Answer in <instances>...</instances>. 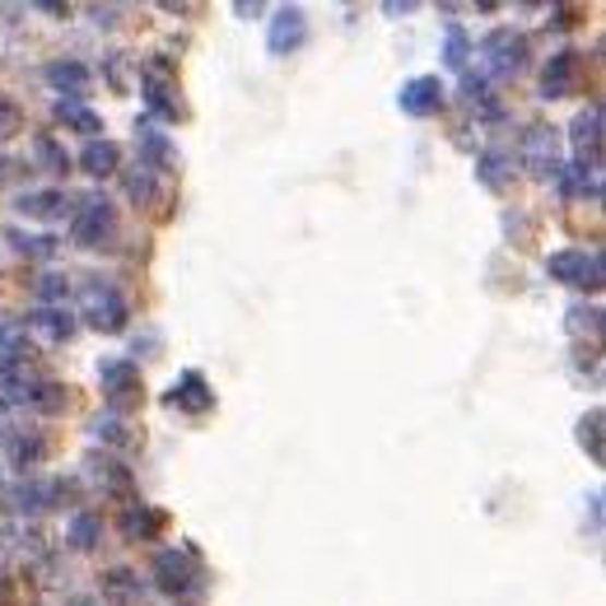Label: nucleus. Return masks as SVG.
<instances>
[{
    "instance_id": "16",
    "label": "nucleus",
    "mask_w": 606,
    "mask_h": 606,
    "mask_svg": "<svg viewBox=\"0 0 606 606\" xmlns=\"http://www.w3.org/2000/svg\"><path fill=\"white\" fill-rule=\"evenodd\" d=\"M164 509H154V504H141V499H131L127 509H121L117 518V532L127 536V542H154V536L164 532Z\"/></svg>"
},
{
    "instance_id": "42",
    "label": "nucleus",
    "mask_w": 606,
    "mask_h": 606,
    "mask_svg": "<svg viewBox=\"0 0 606 606\" xmlns=\"http://www.w3.org/2000/svg\"><path fill=\"white\" fill-rule=\"evenodd\" d=\"M569 24H574V10H569V5H556V28H569Z\"/></svg>"
},
{
    "instance_id": "23",
    "label": "nucleus",
    "mask_w": 606,
    "mask_h": 606,
    "mask_svg": "<svg viewBox=\"0 0 606 606\" xmlns=\"http://www.w3.org/2000/svg\"><path fill=\"white\" fill-rule=\"evenodd\" d=\"M476 182L485 187V192H509V187H513V154L480 150L476 154Z\"/></svg>"
},
{
    "instance_id": "22",
    "label": "nucleus",
    "mask_w": 606,
    "mask_h": 606,
    "mask_svg": "<svg viewBox=\"0 0 606 606\" xmlns=\"http://www.w3.org/2000/svg\"><path fill=\"white\" fill-rule=\"evenodd\" d=\"M90 178H112V173H121V145L108 141V135H98V141H84L80 159H75Z\"/></svg>"
},
{
    "instance_id": "33",
    "label": "nucleus",
    "mask_w": 606,
    "mask_h": 606,
    "mask_svg": "<svg viewBox=\"0 0 606 606\" xmlns=\"http://www.w3.org/2000/svg\"><path fill=\"white\" fill-rule=\"evenodd\" d=\"M466 57H472V38H466V28L448 24V33H443V66H448V71H466Z\"/></svg>"
},
{
    "instance_id": "2",
    "label": "nucleus",
    "mask_w": 606,
    "mask_h": 606,
    "mask_svg": "<svg viewBox=\"0 0 606 606\" xmlns=\"http://www.w3.org/2000/svg\"><path fill=\"white\" fill-rule=\"evenodd\" d=\"M117 205L103 197V192H90L84 201L71 205V238L80 248H112L117 238Z\"/></svg>"
},
{
    "instance_id": "19",
    "label": "nucleus",
    "mask_w": 606,
    "mask_h": 606,
    "mask_svg": "<svg viewBox=\"0 0 606 606\" xmlns=\"http://www.w3.org/2000/svg\"><path fill=\"white\" fill-rule=\"evenodd\" d=\"M14 211H20L24 219H66L71 215V197L61 192V187H38V192H24L20 201H14Z\"/></svg>"
},
{
    "instance_id": "34",
    "label": "nucleus",
    "mask_w": 606,
    "mask_h": 606,
    "mask_svg": "<svg viewBox=\"0 0 606 606\" xmlns=\"http://www.w3.org/2000/svg\"><path fill=\"white\" fill-rule=\"evenodd\" d=\"M33 159H38L47 173H71V154H66L57 141H51V135H33Z\"/></svg>"
},
{
    "instance_id": "14",
    "label": "nucleus",
    "mask_w": 606,
    "mask_h": 606,
    "mask_svg": "<svg viewBox=\"0 0 606 606\" xmlns=\"http://www.w3.org/2000/svg\"><path fill=\"white\" fill-rule=\"evenodd\" d=\"M24 332H33L43 345H71L75 332H80V322H75V313H66V308H43V304H38V308L28 313Z\"/></svg>"
},
{
    "instance_id": "35",
    "label": "nucleus",
    "mask_w": 606,
    "mask_h": 606,
    "mask_svg": "<svg viewBox=\"0 0 606 606\" xmlns=\"http://www.w3.org/2000/svg\"><path fill=\"white\" fill-rule=\"evenodd\" d=\"M24 345H28L24 322L0 313V359H24Z\"/></svg>"
},
{
    "instance_id": "15",
    "label": "nucleus",
    "mask_w": 606,
    "mask_h": 606,
    "mask_svg": "<svg viewBox=\"0 0 606 606\" xmlns=\"http://www.w3.org/2000/svg\"><path fill=\"white\" fill-rule=\"evenodd\" d=\"M574 84H579V51L574 47L550 51L542 66V98H565L574 94Z\"/></svg>"
},
{
    "instance_id": "12",
    "label": "nucleus",
    "mask_w": 606,
    "mask_h": 606,
    "mask_svg": "<svg viewBox=\"0 0 606 606\" xmlns=\"http://www.w3.org/2000/svg\"><path fill=\"white\" fill-rule=\"evenodd\" d=\"M308 38V14L299 5H281L271 14L266 24V47L275 51V57H289V51H299Z\"/></svg>"
},
{
    "instance_id": "41",
    "label": "nucleus",
    "mask_w": 606,
    "mask_h": 606,
    "mask_svg": "<svg viewBox=\"0 0 606 606\" xmlns=\"http://www.w3.org/2000/svg\"><path fill=\"white\" fill-rule=\"evenodd\" d=\"M415 0H383V14H411Z\"/></svg>"
},
{
    "instance_id": "31",
    "label": "nucleus",
    "mask_w": 606,
    "mask_h": 606,
    "mask_svg": "<svg viewBox=\"0 0 606 606\" xmlns=\"http://www.w3.org/2000/svg\"><path fill=\"white\" fill-rule=\"evenodd\" d=\"M5 238L14 242V252L38 257V262H47V257H57V252H61V238H51V234H20V229H10Z\"/></svg>"
},
{
    "instance_id": "40",
    "label": "nucleus",
    "mask_w": 606,
    "mask_h": 606,
    "mask_svg": "<svg viewBox=\"0 0 606 606\" xmlns=\"http://www.w3.org/2000/svg\"><path fill=\"white\" fill-rule=\"evenodd\" d=\"M20 173H24V164H20V159H10V154H0V187H5L10 178H20Z\"/></svg>"
},
{
    "instance_id": "29",
    "label": "nucleus",
    "mask_w": 606,
    "mask_h": 606,
    "mask_svg": "<svg viewBox=\"0 0 606 606\" xmlns=\"http://www.w3.org/2000/svg\"><path fill=\"white\" fill-rule=\"evenodd\" d=\"M98 542H103V518L98 513H75L71 523H66V546L80 550V556H90Z\"/></svg>"
},
{
    "instance_id": "30",
    "label": "nucleus",
    "mask_w": 606,
    "mask_h": 606,
    "mask_svg": "<svg viewBox=\"0 0 606 606\" xmlns=\"http://www.w3.org/2000/svg\"><path fill=\"white\" fill-rule=\"evenodd\" d=\"M121 187H127V197L135 205H154V201H159V173H150L145 164L121 168Z\"/></svg>"
},
{
    "instance_id": "27",
    "label": "nucleus",
    "mask_w": 606,
    "mask_h": 606,
    "mask_svg": "<svg viewBox=\"0 0 606 606\" xmlns=\"http://www.w3.org/2000/svg\"><path fill=\"white\" fill-rule=\"evenodd\" d=\"M462 103L476 108L480 117H495L499 103H495V90H490V75L485 71H462Z\"/></svg>"
},
{
    "instance_id": "24",
    "label": "nucleus",
    "mask_w": 606,
    "mask_h": 606,
    "mask_svg": "<svg viewBox=\"0 0 606 606\" xmlns=\"http://www.w3.org/2000/svg\"><path fill=\"white\" fill-rule=\"evenodd\" d=\"M178 94V84H173L164 75V66H150L145 71V103H150V112H159V117H178L182 112V103L173 98Z\"/></svg>"
},
{
    "instance_id": "7",
    "label": "nucleus",
    "mask_w": 606,
    "mask_h": 606,
    "mask_svg": "<svg viewBox=\"0 0 606 606\" xmlns=\"http://www.w3.org/2000/svg\"><path fill=\"white\" fill-rule=\"evenodd\" d=\"M66 499H71V485H66V480H20V485H14V490L5 495V504H10V513L28 518V513L61 509Z\"/></svg>"
},
{
    "instance_id": "10",
    "label": "nucleus",
    "mask_w": 606,
    "mask_h": 606,
    "mask_svg": "<svg viewBox=\"0 0 606 606\" xmlns=\"http://www.w3.org/2000/svg\"><path fill=\"white\" fill-rule=\"evenodd\" d=\"M164 406L182 411V415H205V411H215V392L205 383V373L187 369V373H178V383L164 392Z\"/></svg>"
},
{
    "instance_id": "9",
    "label": "nucleus",
    "mask_w": 606,
    "mask_h": 606,
    "mask_svg": "<svg viewBox=\"0 0 606 606\" xmlns=\"http://www.w3.org/2000/svg\"><path fill=\"white\" fill-rule=\"evenodd\" d=\"M150 574H154V583L164 587V593H173V597H187V593H197V565H192V556L187 550H159L154 556V565H150Z\"/></svg>"
},
{
    "instance_id": "20",
    "label": "nucleus",
    "mask_w": 606,
    "mask_h": 606,
    "mask_svg": "<svg viewBox=\"0 0 606 606\" xmlns=\"http://www.w3.org/2000/svg\"><path fill=\"white\" fill-rule=\"evenodd\" d=\"M98 593L108 597L112 606H141L145 602V579L135 574V569H127V565H112L108 574H103Z\"/></svg>"
},
{
    "instance_id": "3",
    "label": "nucleus",
    "mask_w": 606,
    "mask_h": 606,
    "mask_svg": "<svg viewBox=\"0 0 606 606\" xmlns=\"http://www.w3.org/2000/svg\"><path fill=\"white\" fill-rule=\"evenodd\" d=\"M480 57H485V75H523L532 61L527 33H518L513 24H499L480 38Z\"/></svg>"
},
{
    "instance_id": "21",
    "label": "nucleus",
    "mask_w": 606,
    "mask_h": 606,
    "mask_svg": "<svg viewBox=\"0 0 606 606\" xmlns=\"http://www.w3.org/2000/svg\"><path fill=\"white\" fill-rule=\"evenodd\" d=\"M5 462L14 466V472H33V466L47 462V439L33 435V429H14V435L5 439Z\"/></svg>"
},
{
    "instance_id": "37",
    "label": "nucleus",
    "mask_w": 606,
    "mask_h": 606,
    "mask_svg": "<svg viewBox=\"0 0 606 606\" xmlns=\"http://www.w3.org/2000/svg\"><path fill=\"white\" fill-rule=\"evenodd\" d=\"M569 326H574V332L579 336H602V308L597 304H574V308H569Z\"/></svg>"
},
{
    "instance_id": "18",
    "label": "nucleus",
    "mask_w": 606,
    "mask_h": 606,
    "mask_svg": "<svg viewBox=\"0 0 606 606\" xmlns=\"http://www.w3.org/2000/svg\"><path fill=\"white\" fill-rule=\"evenodd\" d=\"M47 84L57 94H66V98H84L90 94V84H94V71L84 61H75V57H61V61H47Z\"/></svg>"
},
{
    "instance_id": "26",
    "label": "nucleus",
    "mask_w": 606,
    "mask_h": 606,
    "mask_svg": "<svg viewBox=\"0 0 606 606\" xmlns=\"http://www.w3.org/2000/svg\"><path fill=\"white\" fill-rule=\"evenodd\" d=\"M579 448L587 458H593V466L606 462V411L593 406V411H583L579 415Z\"/></svg>"
},
{
    "instance_id": "13",
    "label": "nucleus",
    "mask_w": 606,
    "mask_h": 606,
    "mask_svg": "<svg viewBox=\"0 0 606 606\" xmlns=\"http://www.w3.org/2000/svg\"><path fill=\"white\" fill-rule=\"evenodd\" d=\"M84 476L94 480V490L112 495V499H131V490H135L131 466L117 462V458H108V453H90V458H84Z\"/></svg>"
},
{
    "instance_id": "1",
    "label": "nucleus",
    "mask_w": 606,
    "mask_h": 606,
    "mask_svg": "<svg viewBox=\"0 0 606 606\" xmlns=\"http://www.w3.org/2000/svg\"><path fill=\"white\" fill-rule=\"evenodd\" d=\"M80 318L90 322L94 332L117 336V332H127V322H131V304L112 281H90L80 289Z\"/></svg>"
},
{
    "instance_id": "36",
    "label": "nucleus",
    "mask_w": 606,
    "mask_h": 606,
    "mask_svg": "<svg viewBox=\"0 0 606 606\" xmlns=\"http://www.w3.org/2000/svg\"><path fill=\"white\" fill-rule=\"evenodd\" d=\"M66 294H71V275L47 271L43 281H38V299H43V308H61V304H66Z\"/></svg>"
},
{
    "instance_id": "6",
    "label": "nucleus",
    "mask_w": 606,
    "mask_h": 606,
    "mask_svg": "<svg viewBox=\"0 0 606 606\" xmlns=\"http://www.w3.org/2000/svg\"><path fill=\"white\" fill-rule=\"evenodd\" d=\"M98 378H103V392H108V402H112V415H121L127 406L141 402V364L135 359H127V355L103 359Z\"/></svg>"
},
{
    "instance_id": "11",
    "label": "nucleus",
    "mask_w": 606,
    "mask_h": 606,
    "mask_svg": "<svg viewBox=\"0 0 606 606\" xmlns=\"http://www.w3.org/2000/svg\"><path fill=\"white\" fill-rule=\"evenodd\" d=\"M443 80L439 75H411L402 90H396V108L406 117H435L443 108Z\"/></svg>"
},
{
    "instance_id": "8",
    "label": "nucleus",
    "mask_w": 606,
    "mask_h": 606,
    "mask_svg": "<svg viewBox=\"0 0 606 606\" xmlns=\"http://www.w3.org/2000/svg\"><path fill=\"white\" fill-rule=\"evenodd\" d=\"M518 159H523V168L532 173V178H542V182H550L565 168L560 150H556V131H550V127H527L523 145H518Z\"/></svg>"
},
{
    "instance_id": "32",
    "label": "nucleus",
    "mask_w": 606,
    "mask_h": 606,
    "mask_svg": "<svg viewBox=\"0 0 606 606\" xmlns=\"http://www.w3.org/2000/svg\"><path fill=\"white\" fill-rule=\"evenodd\" d=\"M90 435L98 439V443H108V448H131L135 443V435H131V429H127V420H121V415H98V420L90 425Z\"/></svg>"
},
{
    "instance_id": "5",
    "label": "nucleus",
    "mask_w": 606,
    "mask_h": 606,
    "mask_svg": "<svg viewBox=\"0 0 606 606\" xmlns=\"http://www.w3.org/2000/svg\"><path fill=\"white\" fill-rule=\"evenodd\" d=\"M569 145H574V168L602 178V103H587V108L569 121Z\"/></svg>"
},
{
    "instance_id": "38",
    "label": "nucleus",
    "mask_w": 606,
    "mask_h": 606,
    "mask_svg": "<svg viewBox=\"0 0 606 606\" xmlns=\"http://www.w3.org/2000/svg\"><path fill=\"white\" fill-rule=\"evenodd\" d=\"M24 131V108L14 98H0V141H14Z\"/></svg>"
},
{
    "instance_id": "4",
    "label": "nucleus",
    "mask_w": 606,
    "mask_h": 606,
    "mask_svg": "<svg viewBox=\"0 0 606 606\" xmlns=\"http://www.w3.org/2000/svg\"><path fill=\"white\" fill-rule=\"evenodd\" d=\"M0 406H20V411H33V415H61L71 406V388L66 383H47V378H20V383L0 388Z\"/></svg>"
},
{
    "instance_id": "25",
    "label": "nucleus",
    "mask_w": 606,
    "mask_h": 606,
    "mask_svg": "<svg viewBox=\"0 0 606 606\" xmlns=\"http://www.w3.org/2000/svg\"><path fill=\"white\" fill-rule=\"evenodd\" d=\"M57 121L61 127H71V131H80V135H90V141H98V131H103V117L90 108V103H80V98H57Z\"/></svg>"
},
{
    "instance_id": "28",
    "label": "nucleus",
    "mask_w": 606,
    "mask_h": 606,
    "mask_svg": "<svg viewBox=\"0 0 606 606\" xmlns=\"http://www.w3.org/2000/svg\"><path fill=\"white\" fill-rule=\"evenodd\" d=\"M583 266H587V252H579V248H565V252H550L546 257V275L556 285H583Z\"/></svg>"
},
{
    "instance_id": "39",
    "label": "nucleus",
    "mask_w": 606,
    "mask_h": 606,
    "mask_svg": "<svg viewBox=\"0 0 606 606\" xmlns=\"http://www.w3.org/2000/svg\"><path fill=\"white\" fill-rule=\"evenodd\" d=\"M602 271H606V257L602 252H593V257H587V266H583V285L579 289H602Z\"/></svg>"
},
{
    "instance_id": "17",
    "label": "nucleus",
    "mask_w": 606,
    "mask_h": 606,
    "mask_svg": "<svg viewBox=\"0 0 606 606\" xmlns=\"http://www.w3.org/2000/svg\"><path fill=\"white\" fill-rule=\"evenodd\" d=\"M135 150H141V164L150 173H173L182 159H178V145L168 141L159 127H135Z\"/></svg>"
}]
</instances>
